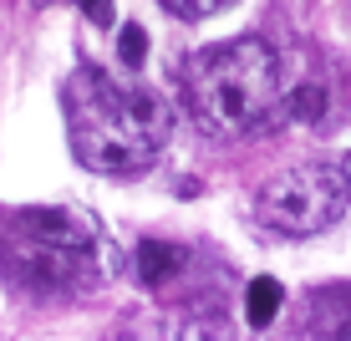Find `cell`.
I'll list each match as a JSON object with an SVG mask.
<instances>
[{
  "instance_id": "1",
  "label": "cell",
  "mask_w": 351,
  "mask_h": 341,
  "mask_svg": "<svg viewBox=\"0 0 351 341\" xmlns=\"http://www.w3.org/2000/svg\"><path fill=\"white\" fill-rule=\"evenodd\" d=\"M66 132L71 153L92 168V174H143L148 163H158L168 138H173V107L153 87H132L117 82L97 67H82L66 82Z\"/></svg>"
},
{
  "instance_id": "2",
  "label": "cell",
  "mask_w": 351,
  "mask_h": 341,
  "mask_svg": "<svg viewBox=\"0 0 351 341\" xmlns=\"http://www.w3.org/2000/svg\"><path fill=\"white\" fill-rule=\"evenodd\" d=\"M189 102L204 132L214 138H250L270 128L285 107V82H280V56L260 36L209 46L189 67Z\"/></svg>"
},
{
  "instance_id": "3",
  "label": "cell",
  "mask_w": 351,
  "mask_h": 341,
  "mask_svg": "<svg viewBox=\"0 0 351 341\" xmlns=\"http://www.w3.org/2000/svg\"><path fill=\"white\" fill-rule=\"evenodd\" d=\"M5 265L26 290L87 285L97 265V235L71 209H21L5 224Z\"/></svg>"
},
{
  "instance_id": "4",
  "label": "cell",
  "mask_w": 351,
  "mask_h": 341,
  "mask_svg": "<svg viewBox=\"0 0 351 341\" xmlns=\"http://www.w3.org/2000/svg\"><path fill=\"white\" fill-rule=\"evenodd\" d=\"M351 204V178L346 168L336 163H300L275 174L270 184L255 193V219L270 235H290V239H306L331 229L336 219L346 214Z\"/></svg>"
},
{
  "instance_id": "5",
  "label": "cell",
  "mask_w": 351,
  "mask_h": 341,
  "mask_svg": "<svg viewBox=\"0 0 351 341\" xmlns=\"http://www.w3.org/2000/svg\"><path fill=\"white\" fill-rule=\"evenodd\" d=\"M184 270V250L178 245H163V239H143L138 245V280L148 290H158L163 280H173Z\"/></svg>"
},
{
  "instance_id": "6",
  "label": "cell",
  "mask_w": 351,
  "mask_h": 341,
  "mask_svg": "<svg viewBox=\"0 0 351 341\" xmlns=\"http://www.w3.org/2000/svg\"><path fill=\"white\" fill-rule=\"evenodd\" d=\"M280 301H285L280 280H270V275L250 280V296H245V316H250V326H255V331H265V326L275 321V311H280Z\"/></svg>"
},
{
  "instance_id": "7",
  "label": "cell",
  "mask_w": 351,
  "mask_h": 341,
  "mask_svg": "<svg viewBox=\"0 0 351 341\" xmlns=\"http://www.w3.org/2000/svg\"><path fill=\"white\" fill-rule=\"evenodd\" d=\"M285 113L300 117V123H311V117L326 113V92L321 87H295V92H290V102H285Z\"/></svg>"
},
{
  "instance_id": "8",
  "label": "cell",
  "mask_w": 351,
  "mask_h": 341,
  "mask_svg": "<svg viewBox=\"0 0 351 341\" xmlns=\"http://www.w3.org/2000/svg\"><path fill=\"white\" fill-rule=\"evenodd\" d=\"M117 51H123V67H143V56H148V31L143 26H123Z\"/></svg>"
},
{
  "instance_id": "9",
  "label": "cell",
  "mask_w": 351,
  "mask_h": 341,
  "mask_svg": "<svg viewBox=\"0 0 351 341\" xmlns=\"http://www.w3.org/2000/svg\"><path fill=\"white\" fill-rule=\"evenodd\" d=\"M173 16H184V21H204V16H214V10H224L229 0H163Z\"/></svg>"
},
{
  "instance_id": "10",
  "label": "cell",
  "mask_w": 351,
  "mask_h": 341,
  "mask_svg": "<svg viewBox=\"0 0 351 341\" xmlns=\"http://www.w3.org/2000/svg\"><path fill=\"white\" fill-rule=\"evenodd\" d=\"M77 5L87 10L92 26H107V21H112V0H77Z\"/></svg>"
}]
</instances>
